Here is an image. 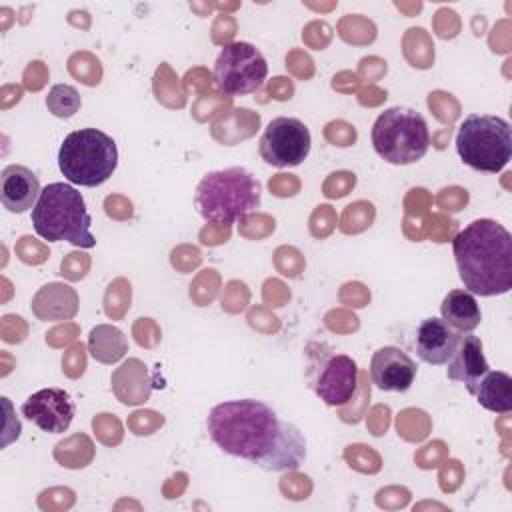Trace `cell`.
<instances>
[{
  "mask_svg": "<svg viewBox=\"0 0 512 512\" xmlns=\"http://www.w3.org/2000/svg\"><path fill=\"white\" fill-rule=\"evenodd\" d=\"M206 426L208 436L222 452L268 472L296 470L306 458L304 434L254 398L216 404Z\"/></svg>",
  "mask_w": 512,
  "mask_h": 512,
  "instance_id": "cell-1",
  "label": "cell"
},
{
  "mask_svg": "<svg viewBox=\"0 0 512 512\" xmlns=\"http://www.w3.org/2000/svg\"><path fill=\"white\" fill-rule=\"evenodd\" d=\"M464 288L476 296H498L512 288V236L496 220L470 222L452 240Z\"/></svg>",
  "mask_w": 512,
  "mask_h": 512,
  "instance_id": "cell-2",
  "label": "cell"
},
{
  "mask_svg": "<svg viewBox=\"0 0 512 512\" xmlns=\"http://www.w3.org/2000/svg\"><path fill=\"white\" fill-rule=\"evenodd\" d=\"M90 224L82 194L64 182L44 186L32 208V226L48 242L66 240L78 248H94L96 238L90 232Z\"/></svg>",
  "mask_w": 512,
  "mask_h": 512,
  "instance_id": "cell-3",
  "label": "cell"
},
{
  "mask_svg": "<svg viewBox=\"0 0 512 512\" xmlns=\"http://www.w3.org/2000/svg\"><path fill=\"white\" fill-rule=\"evenodd\" d=\"M262 200L260 182L244 168L208 172L196 186V208L200 216L216 224H232L256 210Z\"/></svg>",
  "mask_w": 512,
  "mask_h": 512,
  "instance_id": "cell-4",
  "label": "cell"
},
{
  "mask_svg": "<svg viewBox=\"0 0 512 512\" xmlns=\"http://www.w3.org/2000/svg\"><path fill=\"white\" fill-rule=\"evenodd\" d=\"M58 166L72 184L86 188L100 186L118 166L116 142L98 128L74 130L60 146Z\"/></svg>",
  "mask_w": 512,
  "mask_h": 512,
  "instance_id": "cell-5",
  "label": "cell"
},
{
  "mask_svg": "<svg viewBox=\"0 0 512 512\" xmlns=\"http://www.w3.org/2000/svg\"><path fill=\"white\" fill-rule=\"evenodd\" d=\"M372 146L390 164H414L430 148V130L420 112L392 106L378 114L372 126Z\"/></svg>",
  "mask_w": 512,
  "mask_h": 512,
  "instance_id": "cell-6",
  "label": "cell"
},
{
  "mask_svg": "<svg viewBox=\"0 0 512 512\" xmlns=\"http://www.w3.org/2000/svg\"><path fill=\"white\" fill-rule=\"evenodd\" d=\"M456 150L464 164L480 172H500L512 156V128L492 114H470L458 128Z\"/></svg>",
  "mask_w": 512,
  "mask_h": 512,
  "instance_id": "cell-7",
  "label": "cell"
},
{
  "mask_svg": "<svg viewBox=\"0 0 512 512\" xmlns=\"http://www.w3.org/2000/svg\"><path fill=\"white\" fill-rule=\"evenodd\" d=\"M268 74L262 52L250 42L226 44L214 64V80L228 96H244L260 90Z\"/></svg>",
  "mask_w": 512,
  "mask_h": 512,
  "instance_id": "cell-8",
  "label": "cell"
},
{
  "mask_svg": "<svg viewBox=\"0 0 512 512\" xmlns=\"http://www.w3.org/2000/svg\"><path fill=\"white\" fill-rule=\"evenodd\" d=\"M310 130L298 118H274L262 132L258 152L262 160L276 168L298 166L310 152Z\"/></svg>",
  "mask_w": 512,
  "mask_h": 512,
  "instance_id": "cell-9",
  "label": "cell"
},
{
  "mask_svg": "<svg viewBox=\"0 0 512 512\" xmlns=\"http://www.w3.org/2000/svg\"><path fill=\"white\" fill-rule=\"evenodd\" d=\"M76 406L70 394L62 388H42L28 396L22 404V414L40 430L50 434L66 432L72 424Z\"/></svg>",
  "mask_w": 512,
  "mask_h": 512,
  "instance_id": "cell-10",
  "label": "cell"
},
{
  "mask_svg": "<svg viewBox=\"0 0 512 512\" xmlns=\"http://www.w3.org/2000/svg\"><path fill=\"white\" fill-rule=\"evenodd\" d=\"M358 386V366L346 354H336L322 366L314 390L328 406H342L352 400Z\"/></svg>",
  "mask_w": 512,
  "mask_h": 512,
  "instance_id": "cell-11",
  "label": "cell"
},
{
  "mask_svg": "<svg viewBox=\"0 0 512 512\" xmlns=\"http://www.w3.org/2000/svg\"><path fill=\"white\" fill-rule=\"evenodd\" d=\"M372 382L386 392H406L416 378L414 360L396 346H382L370 358Z\"/></svg>",
  "mask_w": 512,
  "mask_h": 512,
  "instance_id": "cell-12",
  "label": "cell"
},
{
  "mask_svg": "<svg viewBox=\"0 0 512 512\" xmlns=\"http://www.w3.org/2000/svg\"><path fill=\"white\" fill-rule=\"evenodd\" d=\"M460 340V332L448 326L442 318H426L416 330V354L432 366L446 364Z\"/></svg>",
  "mask_w": 512,
  "mask_h": 512,
  "instance_id": "cell-13",
  "label": "cell"
},
{
  "mask_svg": "<svg viewBox=\"0 0 512 512\" xmlns=\"http://www.w3.org/2000/svg\"><path fill=\"white\" fill-rule=\"evenodd\" d=\"M38 176L20 164H10L0 174V200L2 206L12 214H22L34 208L40 196Z\"/></svg>",
  "mask_w": 512,
  "mask_h": 512,
  "instance_id": "cell-14",
  "label": "cell"
},
{
  "mask_svg": "<svg viewBox=\"0 0 512 512\" xmlns=\"http://www.w3.org/2000/svg\"><path fill=\"white\" fill-rule=\"evenodd\" d=\"M446 364V376L454 382H462L468 390L488 370L480 338L472 336L470 332L460 334L458 346Z\"/></svg>",
  "mask_w": 512,
  "mask_h": 512,
  "instance_id": "cell-15",
  "label": "cell"
},
{
  "mask_svg": "<svg viewBox=\"0 0 512 512\" xmlns=\"http://www.w3.org/2000/svg\"><path fill=\"white\" fill-rule=\"evenodd\" d=\"M468 392L480 406L496 414H508L512 410V378L502 370H486Z\"/></svg>",
  "mask_w": 512,
  "mask_h": 512,
  "instance_id": "cell-16",
  "label": "cell"
},
{
  "mask_svg": "<svg viewBox=\"0 0 512 512\" xmlns=\"http://www.w3.org/2000/svg\"><path fill=\"white\" fill-rule=\"evenodd\" d=\"M32 310L40 320L72 318L78 310V296L66 284H46L34 296Z\"/></svg>",
  "mask_w": 512,
  "mask_h": 512,
  "instance_id": "cell-17",
  "label": "cell"
},
{
  "mask_svg": "<svg viewBox=\"0 0 512 512\" xmlns=\"http://www.w3.org/2000/svg\"><path fill=\"white\" fill-rule=\"evenodd\" d=\"M440 314L456 332H472L482 320L480 306L468 290H450L440 304Z\"/></svg>",
  "mask_w": 512,
  "mask_h": 512,
  "instance_id": "cell-18",
  "label": "cell"
},
{
  "mask_svg": "<svg viewBox=\"0 0 512 512\" xmlns=\"http://www.w3.org/2000/svg\"><path fill=\"white\" fill-rule=\"evenodd\" d=\"M88 348H90V354L98 362L112 364L124 356L128 342H126V336L122 334V330H118L116 326L100 324L90 330Z\"/></svg>",
  "mask_w": 512,
  "mask_h": 512,
  "instance_id": "cell-19",
  "label": "cell"
},
{
  "mask_svg": "<svg viewBox=\"0 0 512 512\" xmlns=\"http://www.w3.org/2000/svg\"><path fill=\"white\" fill-rule=\"evenodd\" d=\"M48 110L58 118H70L80 108V94L74 86L68 84H56L50 88L46 98Z\"/></svg>",
  "mask_w": 512,
  "mask_h": 512,
  "instance_id": "cell-20",
  "label": "cell"
},
{
  "mask_svg": "<svg viewBox=\"0 0 512 512\" xmlns=\"http://www.w3.org/2000/svg\"><path fill=\"white\" fill-rule=\"evenodd\" d=\"M372 218H374V208H372V204H368V202H354V204H350V206L344 210L340 228H342L344 232H348V234H350V232H360V230H364L366 226H370Z\"/></svg>",
  "mask_w": 512,
  "mask_h": 512,
  "instance_id": "cell-21",
  "label": "cell"
},
{
  "mask_svg": "<svg viewBox=\"0 0 512 512\" xmlns=\"http://www.w3.org/2000/svg\"><path fill=\"white\" fill-rule=\"evenodd\" d=\"M354 182H356V178H354V174H350V172L332 174V178L326 182V186H332V184H334V188L324 190V194L330 196V198H340V196H344V194L350 190V186H354Z\"/></svg>",
  "mask_w": 512,
  "mask_h": 512,
  "instance_id": "cell-22",
  "label": "cell"
},
{
  "mask_svg": "<svg viewBox=\"0 0 512 512\" xmlns=\"http://www.w3.org/2000/svg\"><path fill=\"white\" fill-rule=\"evenodd\" d=\"M68 354L72 356V364H66L64 370L70 374L72 372V366H74V374L72 376H78L84 372V346L82 344H76L74 348L68 350Z\"/></svg>",
  "mask_w": 512,
  "mask_h": 512,
  "instance_id": "cell-23",
  "label": "cell"
}]
</instances>
